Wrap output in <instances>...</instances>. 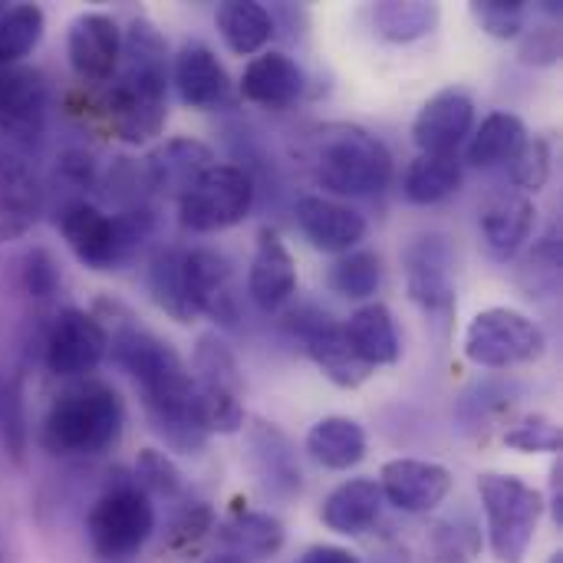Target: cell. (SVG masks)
Here are the masks:
<instances>
[{
	"label": "cell",
	"instance_id": "14",
	"mask_svg": "<svg viewBox=\"0 0 563 563\" xmlns=\"http://www.w3.org/2000/svg\"><path fill=\"white\" fill-rule=\"evenodd\" d=\"M475 132V99L462 86H445L429 96L412 122V142L422 155H459Z\"/></svg>",
	"mask_w": 563,
	"mask_h": 563
},
{
	"label": "cell",
	"instance_id": "41",
	"mask_svg": "<svg viewBox=\"0 0 563 563\" xmlns=\"http://www.w3.org/2000/svg\"><path fill=\"white\" fill-rule=\"evenodd\" d=\"M102 188H106V198L115 205V211L145 208L155 198V191L148 185V175H145V165L135 162V158H115L112 168L102 178Z\"/></svg>",
	"mask_w": 563,
	"mask_h": 563
},
{
	"label": "cell",
	"instance_id": "10",
	"mask_svg": "<svg viewBox=\"0 0 563 563\" xmlns=\"http://www.w3.org/2000/svg\"><path fill=\"white\" fill-rule=\"evenodd\" d=\"M109 353L106 323L96 313L66 307L53 317L43 336V366L59 379H89Z\"/></svg>",
	"mask_w": 563,
	"mask_h": 563
},
{
	"label": "cell",
	"instance_id": "2",
	"mask_svg": "<svg viewBox=\"0 0 563 563\" xmlns=\"http://www.w3.org/2000/svg\"><path fill=\"white\" fill-rule=\"evenodd\" d=\"M125 406L99 379H76L63 389L40 422V445L59 459H92L119 445Z\"/></svg>",
	"mask_w": 563,
	"mask_h": 563
},
{
	"label": "cell",
	"instance_id": "1",
	"mask_svg": "<svg viewBox=\"0 0 563 563\" xmlns=\"http://www.w3.org/2000/svg\"><path fill=\"white\" fill-rule=\"evenodd\" d=\"M168 43L158 26L145 16H135L122 33V56L112 76L106 112L119 139L129 145L152 142L162 135L168 106Z\"/></svg>",
	"mask_w": 563,
	"mask_h": 563
},
{
	"label": "cell",
	"instance_id": "3",
	"mask_svg": "<svg viewBox=\"0 0 563 563\" xmlns=\"http://www.w3.org/2000/svg\"><path fill=\"white\" fill-rule=\"evenodd\" d=\"M313 181L340 198H369L389 188L393 155L389 148L353 122H333L310 139Z\"/></svg>",
	"mask_w": 563,
	"mask_h": 563
},
{
	"label": "cell",
	"instance_id": "17",
	"mask_svg": "<svg viewBox=\"0 0 563 563\" xmlns=\"http://www.w3.org/2000/svg\"><path fill=\"white\" fill-rule=\"evenodd\" d=\"M247 429V462L257 485L280 501H290L303 492V468L297 459V445L274 422L254 419Z\"/></svg>",
	"mask_w": 563,
	"mask_h": 563
},
{
	"label": "cell",
	"instance_id": "12",
	"mask_svg": "<svg viewBox=\"0 0 563 563\" xmlns=\"http://www.w3.org/2000/svg\"><path fill=\"white\" fill-rule=\"evenodd\" d=\"M46 132V79L40 69H0V135L7 148L30 152Z\"/></svg>",
	"mask_w": 563,
	"mask_h": 563
},
{
	"label": "cell",
	"instance_id": "26",
	"mask_svg": "<svg viewBox=\"0 0 563 563\" xmlns=\"http://www.w3.org/2000/svg\"><path fill=\"white\" fill-rule=\"evenodd\" d=\"M218 541H221V554L234 558L241 563L267 561L274 554H280L287 531L280 525V518L267 515V511H231V518H224L218 525Z\"/></svg>",
	"mask_w": 563,
	"mask_h": 563
},
{
	"label": "cell",
	"instance_id": "29",
	"mask_svg": "<svg viewBox=\"0 0 563 563\" xmlns=\"http://www.w3.org/2000/svg\"><path fill=\"white\" fill-rule=\"evenodd\" d=\"M366 429L346 416H327L307 432V452L330 472H350L366 459Z\"/></svg>",
	"mask_w": 563,
	"mask_h": 563
},
{
	"label": "cell",
	"instance_id": "47",
	"mask_svg": "<svg viewBox=\"0 0 563 563\" xmlns=\"http://www.w3.org/2000/svg\"><path fill=\"white\" fill-rule=\"evenodd\" d=\"M208 531H214V511L205 505V501H191L185 505L172 525H168V548L181 551V548H191L198 544Z\"/></svg>",
	"mask_w": 563,
	"mask_h": 563
},
{
	"label": "cell",
	"instance_id": "24",
	"mask_svg": "<svg viewBox=\"0 0 563 563\" xmlns=\"http://www.w3.org/2000/svg\"><path fill=\"white\" fill-rule=\"evenodd\" d=\"M307 89V76L300 69V63L287 53H261L254 56L238 82L241 99L254 102V106H267V109H284L290 102H297Z\"/></svg>",
	"mask_w": 563,
	"mask_h": 563
},
{
	"label": "cell",
	"instance_id": "42",
	"mask_svg": "<svg viewBox=\"0 0 563 563\" xmlns=\"http://www.w3.org/2000/svg\"><path fill=\"white\" fill-rule=\"evenodd\" d=\"M472 20L492 40H518L528 26V3L525 0H475Z\"/></svg>",
	"mask_w": 563,
	"mask_h": 563
},
{
	"label": "cell",
	"instance_id": "6",
	"mask_svg": "<svg viewBox=\"0 0 563 563\" xmlns=\"http://www.w3.org/2000/svg\"><path fill=\"white\" fill-rule=\"evenodd\" d=\"M548 350L544 330L511 307L482 310L465 330V356L482 369H511L541 360Z\"/></svg>",
	"mask_w": 563,
	"mask_h": 563
},
{
	"label": "cell",
	"instance_id": "46",
	"mask_svg": "<svg viewBox=\"0 0 563 563\" xmlns=\"http://www.w3.org/2000/svg\"><path fill=\"white\" fill-rule=\"evenodd\" d=\"M20 287L33 300H49L59 290V267L46 247H33L20 257Z\"/></svg>",
	"mask_w": 563,
	"mask_h": 563
},
{
	"label": "cell",
	"instance_id": "49",
	"mask_svg": "<svg viewBox=\"0 0 563 563\" xmlns=\"http://www.w3.org/2000/svg\"><path fill=\"white\" fill-rule=\"evenodd\" d=\"M56 181H63L66 188H73L76 198H86V191L96 188V181H99L92 155H86L82 148L63 152L59 155V165H56Z\"/></svg>",
	"mask_w": 563,
	"mask_h": 563
},
{
	"label": "cell",
	"instance_id": "15",
	"mask_svg": "<svg viewBox=\"0 0 563 563\" xmlns=\"http://www.w3.org/2000/svg\"><path fill=\"white\" fill-rule=\"evenodd\" d=\"M46 211V188L26 155L0 148V244L30 234Z\"/></svg>",
	"mask_w": 563,
	"mask_h": 563
},
{
	"label": "cell",
	"instance_id": "31",
	"mask_svg": "<svg viewBox=\"0 0 563 563\" xmlns=\"http://www.w3.org/2000/svg\"><path fill=\"white\" fill-rule=\"evenodd\" d=\"M214 23L221 30V40L228 43V49L238 53V56L261 53L277 33L274 13L264 3H254V0H228V3H221L218 13H214Z\"/></svg>",
	"mask_w": 563,
	"mask_h": 563
},
{
	"label": "cell",
	"instance_id": "18",
	"mask_svg": "<svg viewBox=\"0 0 563 563\" xmlns=\"http://www.w3.org/2000/svg\"><path fill=\"white\" fill-rule=\"evenodd\" d=\"M66 56L79 79L86 82H109L119 69L122 56V30L109 13L86 10L73 16L66 30Z\"/></svg>",
	"mask_w": 563,
	"mask_h": 563
},
{
	"label": "cell",
	"instance_id": "19",
	"mask_svg": "<svg viewBox=\"0 0 563 563\" xmlns=\"http://www.w3.org/2000/svg\"><path fill=\"white\" fill-rule=\"evenodd\" d=\"M247 294L264 313L284 310L297 294V261L274 228H261L247 271Z\"/></svg>",
	"mask_w": 563,
	"mask_h": 563
},
{
	"label": "cell",
	"instance_id": "4",
	"mask_svg": "<svg viewBox=\"0 0 563 563\" xmlns=\"http://www.w3.org/2000/svg\"><path fill=\"white\" fill-rule=\"evenodd\" d=\"M488 548L498 563H525L538 525L544 518V495L518 475L485 472L478 478Z\"/></svg>",
	"mask_w": 563,
	"mask_h": 563
},
{
	"label": "cell",
	"instance_id": "36",
	"mask_svg": "<svg viewBox=\"0 0 563 563\" xmlns=\"http://www.w3.org/2000/svg\"><path fill=\"white\" fill-rule=\"evenodd\" d=\"M181 247H168V251H158L148 264V290H152V300L178 323H191L195 320V310L185 297V280H181Z\"/></svg>",
	"mask_w": 563,
	"mask_h": 563
},
{
	"label": "cell",
	"instance_id": "20",
	"mask_svg": "<svg viewBox=\"0 0 563 563\" xmlns=\"http://www.w3.org/2000/svg\"><path fill=\"white\" fill-rule=\"evenodd\" d=\"M172 79H175V89H178L181 102L191 106V109H201V112L224 109L234 99L231 76H228L224 63L205 43H185L175 53Z\"/></svg>",
	"mask_w": 563,
	"mask_h": 563
},
{
	"label": "cell",
	"instance_id": "16",
	"mask_svg": "<svg viewBox=\"0 0 563 563\" xmlns=\"http://www.w3.org/2000/svg\"><path fill=\"white\" fill-rule=\"evenodd\" d=\"M379 492L383 501L406 515H432L445 498L452 495V472L439 462L426 459H393L379 472Z\"/></svg>",
	"mask_w": 563,
	"mask_h": 563
},
{
	"label": "cell",
	"instance_id": "44",
	"mask_svg": "<svg viewBox=\"0 0 563 563\" xmlns=\"http://www.w3.org/2000/svg\"><path fill=\"white\" fill-rule=\"evenodd\" d=\"M135 485L145 495H162V498H178L181 495V472L178 465L158 452V449H142L135 459Z\"/></svg>",
	"mask_w": 563,
	"mask_h": 563
},
{
	"label": "cell",
	"instance_id": "28",
	"mask_svg": "<svg viewBox=\"0 0 563 563\" xmlns=\"http://www.w3.org/2000/svg\"><path fill=\"white\" fill-rule=\"evenodd\" d=\"M528 125L515 112H492L465 142V162L472 168H508L528 142Z\"/></svg>",
	"mask_w": 563,
	"mask_h": 563
},
{
	"label": "cell",
	"instance_id": "8",
	"mask_svg": "<svg viewBox=\"0 0 563 563\" xmlns=\"http://www.w3.org/2000/svg\"><path fill=\"white\" fill-rule=\"evenodd\" d=\"M287 330L300 340L303 353L317 363V369L340 389H360L373 369L350 350V340L343 333V323L313 307V303H303L297 310H290L287 317Z\"/></svg>",
	"mask_w": 563,
	"mask_h": 563
},
{
	"label": "cell",
	"instance_id": "5",
	"mask_svg": "<svg viewBox=\"0 0 563 563\" xmlns=\"http://www.w3.org/2000/svg\"><path fill=\"white\" fill-rule=\"evenodd\" d=\"M155 531V508L135 482L109 485L86 515V538L96 558L129 561Z\"/></svg>",
	"mask_w": 563,
	"mask_h": 563
},
{
	"label": "cell",
	"instance_id": "33",
	"mask_svg": "<svg viewBox=\"0 0 563 563\" xmlns=\"http://www.w3.org/2000/svg\"><path fill=\"white\" fill-rule=\"evenodd\" d=\"M46 13L36 3H13L0 13V69L20 66L43 40Z\"/></svg>",
	"mask_w": 563,
	"mask_h": 563
},
{
	"label": "cell",
	"instance_id": "48",
	"mask_svg": "<svg viewBox=\"0 0 563 563\" xmlns=\"http://www.w3.org/2000/svg\"><path fill=\"white\" fill-rule=\"evenodd\" d=\"M518 40H521L518 56L528 66H554L561 59V30L554 23L525 26V33Z\"/></svg>",
	"mask_w": 563,
	"mask_h": 563
},
{
	"label": "cell",
	"instance_id": "52",
	"mask_svg": "<svg viewBox=\"0 0 563 563\" xmlns=\"http://www.w3.org/2000/svg\"><path fill=\"white\" fill-rule=\"evenodd\" d=\"M205 563H241V561H234V558H228V554H218V558H208Z\"/></svg>",
	"mask_w": 563,
	"mask_h": 563
},
{
	"label": "cell",
	"instance_id": "38",
	"mask_svg": "<svg viewBox=\"0 0 563 563\" xmlns=\"http://www.w3.org/2000/svg\"><path fill=\"white\" fill-rule=\"evenodd\" d=\"M0 449L3 455L23 468L30 452V426H26V396H23V376L0 379Z\"/></svg>",
	"mask_w": 563,
	"mask_h": 563
},
{
	"label": "cell",
	"instance_id": "32",
	"mask_svg": "<svg viewBox=\"0 0 563 563\" xmlns=\"http://www.w3.org/2000/svg\"><path fill=\"white\" fill-rule=\"evenodd\" d=\"M369 16H373V30L383 40L416 43L439 26L442 10L439 3H429V0H383L369 10Z\"/></svg>",
	"mask_w": 563,
	"mask_h": 563
},
{
	"label": "cell",
	"instance_id": "25",
	"mask_svg": "<svg viewBox=\"0 0 563 563\" xmlns=\"http://www.w3.org/2000/svg\"><path fill=\"white\" fill-rule=\"evenodd\" d=\"M383 492L376 478H350L343 485H336L320 508V521L343 538H356L366 534L379 515H383Z\"/></svg>",
	"mask_w": 563,
	"mask_h": 563
},
{
	"label": "cell",
	"instance_id": "34",
	"mask_svg": "<svg viewBox=\"0 0 563 563\" xmlns=\"http://www.w3.org/2000/svg\"><path fill=\"white\" fill-rule=\"evenodd\" d=\"M191 369H195V373H191L195 383L211 386V389H221V393L244 396V373H241V363H238L234 350H231L218 333L198 336V346H195V356H191Z\"/></svg>",
	"mask_w": 563,
	"mask_h": 563
},
{
	"label": "cell",
	"instance_id": "22",
	"mask_svg": "<svg viewBox=\"0 0 563 563\" xmlns=\"http://www.w3.org/2000/svg\"><path fill=\"white\" fill-rule=\"evenodd\" d=\"M534 221H538V205L531 195L525 191H505L498 198H492L482 211V244L485 251L498 261L508 264L515 261L525 244L534 234Z\"/></svg>",
	"mask_w": 563,
	"mask_h": 563
},
{
	"label": "cell",
	"instance_id": "40",
	"mask_svg": "<svg viewBox=\"0 0 563 563\" xmlns=\"http://www.w3.org/2000/svg\"><path fill=\"white\" fill-rule=\"evenodd\" d=\"M482 528L472 515L459 511L432 528V554L439 563H472L482 554Z\"/></svg>",
	"mask_w": 563,
	"mask_h": 563
},
{
	"label": "cell",
	"instance_id": "35",
	"mask_svg": "<svg viewBox=\"0 0 563 563\" xmlns=\"http://www.w3.org/2000/svg\"><path fill=\"white\" fill-rule=\"evenodd\" d=\"M561 238L558 231H548L534 241V247L518 264V284L531 300H548L561 294Z\"/></svg>",
	"mask_w": 563,
	"mask_h": 563
},
{
	"label": "cell",
	"instance_id": "21",
	"mask_svg": "<svg viewBox=\"0 0 563 563\" xmlns=\"http://www.w3.org/2000/svg\"><path fill=\"white\" fill-rule=\"evenodd\" d=\"M297 224L303 238L323 254H350L366 238V218L327 195H303L297 201Z\"/></svg>",
	"mask_w": 563,
	"mask_h": 563
},
{
	"label": "cell",
	"instance_id": "27",
	"mask_svg": "<svg viewBox=\"0 0 563 563\" xmlns=\"http://www.w3.org/2000/svg\"><path fill=\"white\" fill-rule=\"evenodd\" d=\"M343 333L350 340V350L369 369L393 366L402 356V340L386 303H366L356 313H350V320L343 323Z\"/></svg>",
	"mask_w": 563,
	"mask_h": 563
},
{
	"label": "cell",
	"instance_id": "39",
	"mask_svg": "<svg viewBox=\"0 0 563 563\" xmlns=\"http://www.w3.org/2000/svg\"><path fill=\"white\" fill-rule=\"evenodd\" d=\"M383 284V261L376 251L340 254L330 267V287L346 300H369Z\"/></svg>",
	"mask_w": 563,
	"mask_h": 563
},
{
	"label": "cell",
	"instance_id": "45",
	"mask_svg": "<svg viewBox=\"0 0 563 563\" xmlns=\"http://www.w3.org/2000/svg\"><path fill=\"white\" fill-rule=\"evenodd\" d=\"M551 142L548 139H528L525 148L511 158L508 165V178L511 185H518V191H541L551 178Z\"/></svg>",
	"mask_w": 563,
	"mask_h": 563
},
{
	"label": "cell",
	"instance_id": "55",
	"mask_svg": "<svg viewBox=\"0 0 563 563\" xmlns=\"http://www.w3.org/2000/svg\"><path fill=\"white\" fill-rule=\"evenodd\" d=\"M0 13H3V3H0Z\"/></svg>",
	"mask_w": 563,
	"mask_h": 563
},
{
	"label": "cell",
	"instance_id": "51",
	"mask_svg": "<svg viewBox=\"0 0 563 563\" xmlns=\"http://www.w3.org/2000/svg\"><path fill=\"white\" fill-rule=\"evenodd\" d=\"M544 508H551L554 525L563 531V462H554L551 468V498L544 501Z\"/></svg>",
	"mask_w": 563,
	"mask_h": 563
},
{
	"label": "cell",
	"instance_id": "9",
	"mask_svg": "<svg viewBox=\"0 0 563 563\" xmlns=\"http://www.w3.org/2000/svg\"><path fill=\"white\" fill-rule=\"evenodd\" d=\"M53 224L66 241V247L73 251V257L89 271H115L132 257V251L119 234L115 218L106 214L89 198H73L56 205Z\"/></svg>",
	"mask_w": 563,
	"mask_h": 563
},
{
	"label": "cell",
	"instance_id": "43",
	"mask_svg": "<svg viewBox=\"0 0 563 563\" xmlns=\"http://www.w3.org/2000/svg\"><path fill=\"white\" fill-rule=\"evenodd\" d=\"M505 445L521 455H558L563 445V432L548 416H528L511 432H505Z\"/></svg>",
	"mask_w": 563,
	"mask_h": 563
},
{
	"label": "cell",
	"instance_id": "7",
	"mask_svg": "<svg viewBox=\"0 0 563 563\" xmlns=\"http://www.w3.org/2000/svg\"><path fill=\"white\" fill-rule=\"evenodd\" d=\"M254 208V181L241 165H211L181 198L178 221L195 234H214L241 224Z\"/></svg>",
	"mask_w": 563,
	"mask_h": 563
},
{
	"label": "cell",
	"instance_id": "37",
	"mask_svg": "<svg viewBox=\"0 0 563 563\" xmlns=\"http://www.w3.org/2000/svg\"><path fill=\"white\" fill-rule=\"evenodd\" d=\"M191 419L208 439L211 435H238L247 426L241 396L221 393V389H211L201 383H195V389H191Z\"/></svg>",
	"mask_w": 563,
	"mask_h": 563
},
{
	"label": "cell",
	"instance_id": "50",
	"mask_svg": "<svg viewBox=\"0 0 563 563\" xmlns=\"http://www.w3.org/2000/svg\"><path fill=\"white\" fill-rule=\"evenodd\" d=\"M300 563H363L353 551H346V548H336V544H313Z\"/></svg>",
	"mask_w": 563,
	"mask_h": 563
},
{
	"label": "cell",
	"instance_id": "11",
	"mask_svg": "<svg viewBox=\"0 0 563 563\" xmlns=\"http://www.w3.org/2000/svg\"><path fill=\"white\" fill-rule=\"evenodd\" d=\"M406 290L432 317L455 313V254L445 234H419L402 251Z\"/></svg>",
	"mask_w": 563,
	"mask_h": 563
},
{
	"label": "cell",
	"instance_id": "30",
	"mask_svg": "<svg viewBox=\"0 0 563 563\" xmlns=\"http://www.w3.org/2000/svg\"><path fill=\"white\" fill-rule=\"evenodd\" d=\"M465 178V165L459 155H416L402 175V198L409 205L429 208L449 201Z\"/></svg>",
	"mask_w": 563,
	"mask_h": 563
},
{
	"label": "cell",
	"instance_id": "53",
	"mask_svg": "<svg viewBox=\"0 0 563 563\" xmlns=\"http://www.w3.org/2000/svg\"><path fill=\"white\" fill-rule=\"evenodd\" d=\"M548 563H563L561 551H558V554H551V558H548Z\"/></svg>",
	"mask_w": 563,
	"mask_h": 563
},
{
	"label": "cell",
	"instance_id": "54",
	"mask_svg": "<svg viewBox=\"0 0 563 563\" xmlns=\"http://www.w3.org/2000/svg\"><path fill=\"white\" fill-rule=\"evenodd\" d=\"M0 563H7V548H3V538H0Z\"/></svg>",
	"mask_w": 563,
	"mask_h": 563
},
{
	"label": "cell",
	"instance_id": "13",
	"mask_svg": "<svg viewBox=\"0 0 563 563\" xmlns=\"http://www.w3.org/2000/svg\"><path fill=\"white\" fill-rule=\"evenodd\" d=\"M181 280L185 297L195 317H211L218 327L231 330L241 320L238 294H234V271L231 261L214 247H191L181 254Z\"/></svg>",
	"mask_w": 563,
	"mask_h": 563
},
{
	"label": "cell",
	"instance_id": "23",
	"mask_svg": "<svg viewBox=\"0 0 563 563\" xmlns=\"http://www.w3.org/2000/svg\"><path fill=\"white\" fill-rule=\"evenodd\" d=\"M142 165H145L155 198L178 201L214 165V152L198 139L178 135V139H165L158 148H152Z\"/></svg>",
	"mask_w": 563,
	"mask_h": 563
}]
</instances>
